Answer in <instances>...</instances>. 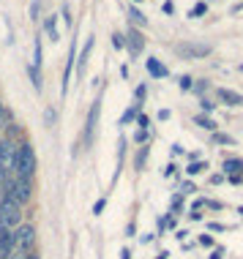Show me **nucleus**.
Returning <instances> with one entry per match:
<instances>
[{"mask_svg": "<svg viewBox=\"0 0 243 259\" xmlns=\"http://www.w3.org/2000/svg\"><path fill=\"white\" fill-rule=\"evenodd\" d=\"M33 246H36V229L30 227V224H22V227L14 229V248L19 251V254H33Z\"/></svg>", "mask_w": 243, "mask_h": 259, "instance_id": "2", "label": "nucleus"}, {"mask_svg": "<svg viewBox=\"0 0 243 259\" xmlns=\"http://www.w3.org/2000/svg\"><path fill=\"white\" fill-rule=\"evenodd\" d=\"M175 52L180 58H205V55L211 52V47L208 44H178Z\"/></svg>", "mask_w": 243, "mask_h": 259, "instance_id": "4", "label": "nucleus"}, {"mask_svg": "<svg viewBox=\"0 0 243 259\" xmlns=\"http://www.w3.org/2000/svg\"><path fill=\"white\" fill-rule=\"evenodd\" d=\"M197 125H202V128H208V131H216V123H213L211 117H205V115L197 117Z\"/></svg>", "mask_w": 243, "mask_h": 259, "instance_id": "15", "label": "nucleus"}, {"mask_svg": "<svg viewBox=\"0 0 243 259\" xmlns=\"http://www.w3.org/2000/svg\"><path fill=\"white\" fill-rule=\"evenodd\" d=\"M14 251V232H9V227L0 229V259H9Z\"/></svg>", "mask_w": 243, "mask_h": 259, "instance_id": "5", "label": "nucleus"}, {"mask_svg": "<svg viewBox=\"0 0 243 259\" xmlns=\"http://www.w3.org/2000/svg\"><path fill=\"white\" fill-rule=\"evenodd\" d=\"M148 74L156 76V79H164V76H167V68H164L156 58H150V60H148Z\"/></svg>", "mask_w": 243, "mask_h": 259, "instance_id": "10", "label": "nucleus"}, {"mask_svg": "<svg viewBox=\"0 0 243 259\" xmlns=\"http://www.w3.org/2000/svg\"><path fill=\"white\" fill-rule=\"evenodd\" d=\"M145 156H148V150H142L140 156H137V166H142V164H145Z\"/></svg>", "mask_w": 243, "mask_h": 259, "instance_id": "23", "label": "nucleus"}, {"mask_svg": "<svg viewBox=\"0 0 243 259\" xmlns=\"http://www.w3.org/2000/svg\"><path fill=\"white\" fill-rule=\"evenodd\" d=\"M101 210H104V199H99V202H96V207H93V213H101Z\"/></svg>", "mask_w": 243, "mask_h": 259, "instance_id": "25", "label": "nucleus"}, {"mask_svg": "<svg viewBox=\"0 0 243 259\" xmlns=\"http://www.w3.org/2000/svg\"><path fill=\"white\" fill-rule=\"evenodd\" d=\"M126 38H129L126 44H129L131 55H140V52H142V47H145V38H142V33H140V30H134V27H131Z\"/></svg>", "mask_w": 243, "mask_h": 259, "instance_id": "7", "label": "nucleus"}, {"mask_svg": "<svg viewBox=\"0 0 243 259\" xmlns=\"http://www.w3.org/2000/svg\"><path fill=\"white\" fill-rule=\"evenodd\" d=\"M0 221H3V227H19V221H22V205L11 197H3L0 199Z\"/></svg>", "mask_w": 243, "mask_h": 259, "instance_id": "3", "label": "nucleus"}, {"mask_svg": "<svg viewBox=\"0 0 243 259\" xmlns=\"http://www.w3.org/2000/svg\"><path fill=\"white\" fill-rule=\"evenodd\" d=\"M112 44L117 47V50H120V47H126V41H123V36H120V33H115V36H112Z\"/></svg>", "mask_w": 243, "mask_h": 259, "instance_id": "20", "label": "nucleus"}, {"mask_svg": "<svg viewBox=\"0 0 243 259\" xmlns=\"http://www.w3.org/2000/svg\"><path fill=\"white\" fill-rule=\"evenodd\" d=\"M137 117V107H131V109H126V115H123V120L120 123H131Z\"/></svg>", "mask_w": 243, "mask_h": 259, "instance_id": "18", "label": "nucleus"}, {"mask_svg": "<svg viewBox=\"0 0 243 259\" xmlns=\"http://www.w3.org/2000/svg\"><path fill=\"white\" fill-rule=\"evenodd\" d=\"M213 139H216L219 145H230V142H232V139H230V137H224V134H216V137H213Z\"/></svg>", "mask_w": 243, "mask_h": 259, "instance_id": "21", "label": "nucleus"}, {"mask_svg": "<svg viewBox=\"0 0 243 259\" xmlns=\"http://www.w3.org/2000/svg\"><path fill=\"white\" fill-rule=\"evenodd\" d=\"M99 112H101V104L96 101L93 107H90V115H88V125H85V134H88V139H90V134H93L96 123H99Z\"/></svg>", "mask_w": 243, "mask_h": 259, "instance_id": "9", "label": "nucleus"}, {"mask_svg": "<svg viewBox=\"0 0 243 259\" xmlns=\"http://www.w3.org/2000/svg\"><path fill=\"white\" fill-rule=\"evenodd\" d=\"M219 99H221V101H227L230 107H243V96H240V93H235V90L221 88V90H219Z\"/></svg>", "mask_w": 243, "mask_h": 259, "instance_id": "8", "label": "nucleus"}, {"mask_svg": "<svg viewBox=\"0 0 243 259\" xmlns=\"http://www.w3.org/2000/svg\"><path fill=\"white\" fill-rule=\"evenodd\" d=\"M44 27H47V36H50V41H58V30H55V17H47Z\"/></svg>", "mask_w": 243, "mask_h": 259, "instance_id": "14", "label": "nucleus"}, {"mask_svg": "<svg viewBox=\"0 0 243 259\" xmlns=\"http://www.w3.org/2000/svg\"><path fill=\"white\" fill-rule=\"evenodd\" d=\"M137 123H140V128L145 131V125H148V117H145V115H140V117H137Z\"/></svg>", "mask_w": 243, "mask_h": 259, "instance_id": "24", "label": "nucleus"}, {"mask_svg": "<svg viewBox=\"0 0 243 259\" xmlns=\"http://www.w3.org/2000/svg\"><path fill=\"white\" fill-rule=\"evenodd\" d=\"M202 169H208V164H197V161H194V164H191V166H189V169H186V172H189V175H199Z\"/></svg>", "mask_w": 243, "mask_h": 259, "instance_id": "16", "label": "nucleus"}, {"mask_svg": "<svg viewBox=\"0 0 243 259\" xmlns=\"http://www.w3.org/2000/svg\"><path fill=\"white\" fill-rule=\"evenodd\" d=\"M0 166L3 169H11L14 166V148L9 139H0Z\"/></svg>", "mask_w": 243, "mask_h": 259, "instance_id": "6", "label": "nucleus"}, {"mask_svg": "<svg viewBox=\"0 0 243 259\" xmlns=\"http://www.w3.org/2000/svg\"><path fill=\"white\" fill-rule=\"evenodd\" d=\"M30 79H33V85H36V90H41V79H38V68H33V66H30Z\"/></svg>", "mask_w": 243, "mask_h": 259, "instance_id": "19", "label": "nucleus"}, {"mask_svg": "<svg viewBox=\"0 0 243 259\" xmlns=\"http://www.w3.org/2000/svg\"><path fill=\"white\" fill-rule=\"evenodd\" d=\"M14 172L19 175V178H33V172H36V153H33L30 145H19V148H14Z\"/></svg>", "mask_w": 243, "mask_h": 259, "instance_id": "1", "label": "nucleus"}, {"mask_svg": "<svg viewBox=\"0 0 243 259\" xmlns=\"http://www.w3.org/2000/svg\"><path fill=\"white\" fill-rule=\"evenodd\" d=\"M90 50H93V38H88V44L82 47V52H79V60H77V66H79V74L85 71V63L90 58Z\"/></svg>", "mask_w": 243, "mask_h": 259, "instance_id": "11", "label": "nucleus"}, {"mask_svg": "<svg viewBox=\"0 0 243 259\" xmlns=\"http://www.w3.org/2000/svg\"><path fill=\"white\" fill-rule=\"evenodd\" d=\"M25 259H41V256H36V254H27Z\"/></svg>", "mask_w": 243, "mask_h": 259, "instance_id": "27", "label": "nucleus"}, {"mask_svg": "<svg viewBox=\"0 0 243 259\" xmlns=\"http://www.w3.org/2000/svg\"><path fill=\"white\" fill-rule=\"evenodd\" d=\"M129 19H131L134 25H140V27H145V25H148V19L142 17V11H140V9H129Z\"/></svg>", "mask_w": 243, "mask_h": 259, "instance_id": "13", "label": "nucleus"}, {"mask_svg": "<svg viewBox=\"0 0 243 259\" xmlns=\"http://www.w3.org/2000/svg\"><path fill=\"white\" fill-rule=\"evenodd\" d=\"M205 11H208V6H205V3H197V6L191 9V17H202Z\"/></svg>", "mask_w": 243, "mask_h": 259, "instance_id": "17", "label": "nucleus"}, {"mask_svg": "<svg viewBox=\"0 0 243 259\" xmlns=\"http://www.w3.org/2000/svg\"><path fill=\"white\" fill-rule=\"evenodd\" d=\"M3 180H6V169L0 166V186H3Z\"/></svg>", "mask_w": 243, "mask_h": 259, "instance_id": "26", "label": "nucleus"}, {"mask_svg": "<svg viewBox=\"0 0 243 259\" xmlns=\"http://www.w3.org/2000/svg\"><path fill=\"white\" fill-rule=\"evenodd\" d=\"M180 88L189 90V88H191V76H183V79H180Z\"/></svg>", "mask_w": 243, "mask_h": 259, "instance_id": "22", "label": "nucleus"}, {"mask_svg": "<svg viewBox=\"0 0 243 259\" xmlns=\"http://www.w3.org/2000/svg\"><path fill=\"white\" fill-rule=\"evenodd\" d=\"M243 169V161L240 158H230L224 161V172H232V178H238V172Z\"/></svg>", "mask_w": 243, "mask_h": 259, "instance_id": "12", "label": "nucleus"}]
</instances>
